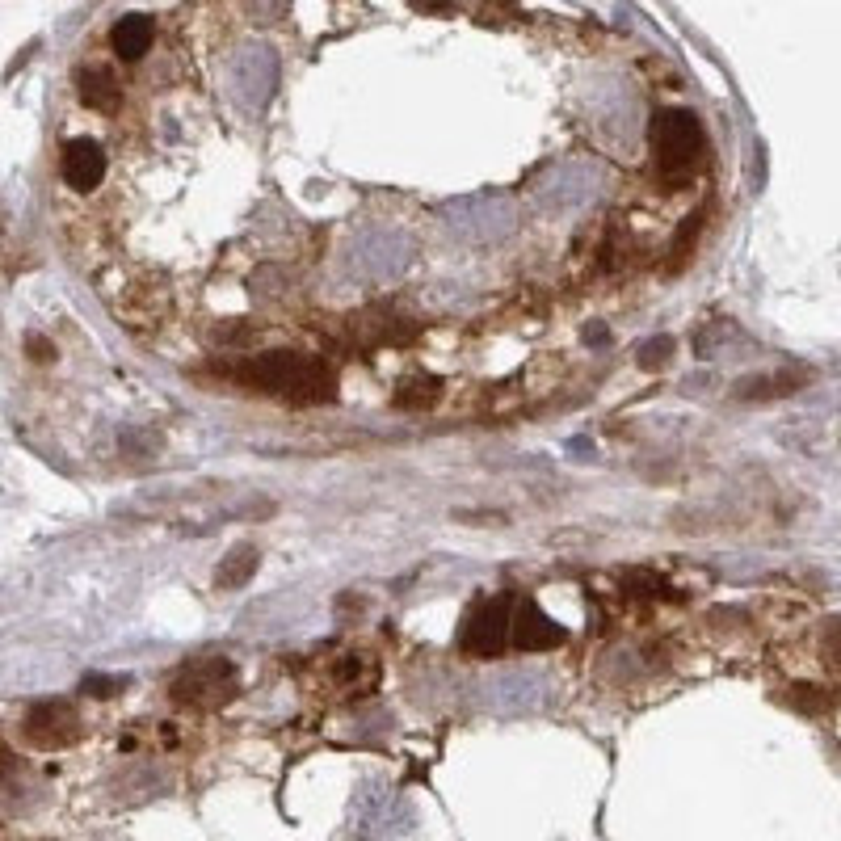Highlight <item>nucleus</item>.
Listing matches in <instances>:
<instances>
[{
    "instance_id": "nucleus-1",
    "label": "nucleus",
    "mask_w": 841,
    "mask_h": 841,
    "mask_svg": "<svg viewBox=\"0 0 841 841\" xmlns=\"http://www.w3.org/2000/svg\"><path fill=\"white\" fill-rule=\"evenodd\" d=\"M236 379L257 387V392L291 400V404H324V400L337 396V379H333L328 366H320L316 358H307V354H286V350L240 362Z\"/></svg>"
},
{
    "instance_id": "nucleus-2",
    "label": "nucleus",
    "mask_w": 841,
    "mask_h": 841,
    "mask_svg": "<svg viewBox=\"0 0 841 841\" xmlns=\"http://www.w3.org/2000/svg\"><path fill=\"white\" fill-rule=\"evenodd\" d=\"M236 690H240L236 665L228 661V656H219V652L194 656V661L181 665L177 678H173V699L181 707H194V711H215L223 703H232Z\"/></svg>"
},
{
    "instance_id": "nucleus-3",
    "label": "nucleus",
    "mask_w": 841,
    "mask_h": 841,
    "mask_svg": "<svg viewBox=\"0 0 841 841\" xmlns=\"http://www.w3.org/2000/svg\"><path fill=\"white\" fill-rule=\"evenodd\" d=\"M652 148H656V164L661 173H690L703 156V127L690 110H669L656 114L652 122Z\"/></svg>"
},
{
    "instance_id": "nucleus-4",
    "label": "nucleus",
    "mask_w": 841,
    "mask_h": 841,
    "mask_svg": "<svg viewBox=\"0 0 841 841\" xmlns=\"http://www.w3.org/2000/svg\"><path fill=\"white\" fill-rule=\"evenodd\" d=\"M509 602L505 598H492V602H480L476 610L467 614L463 623V652L467 656H501L505 644H509Z\"/></svg>"
},
{
    "instance_id": "nucleus-5",
    "label": "nucleus",
    "mask_w": 841,
    "mask_h": 841,
    "mask_svg": "<svg viewBox=\"0 0 841 841\" xmlns=\"http://www.w3.org/2000/svg\"><path fill=\"white\" fill-rule=\"evenodd\" d=\"M26 736L38 749H68L80 741V715L68 699H47L26 711Z\"/></svg>"
},
{
    "instance_id": "nucleus-6",
    "label": "nucleus",
    "mask_w": 841,
    "mask_h": 841,
    "mask_svg": "<svg viewBox=\"0 0 841 841\" xmlns=\"http://www.w3.org/2000/svg\"><path fill=\"white\" fill-rule=\"evenodd\" d=\"M59 173H64V181L76 194H89L101 186V177H106V152L89 139H72L64 148V160H59Z\"/></svg>"
},
{
    "instance_id": "nucleus-7",
    "label": "nucleus",
    "mask_w": 841,
    "mask_h": 841,
    "mask_svg": "<svg viewBox=\"0 0 841 841\" xmlns=\"http://www.w3.org/2000/svg\"><path fill=\"white\" fill-rule=\"evenodd\" d=\"M564 640V631L547 619V614L535 602H522L509 619V644L522 648V652H543V648H556Z\"/></svg>"
},
{
    "instance_id": "nucleus-8",
    "label": "nucleus",
    "mask_w": 841,
    "mask_h": 841,
    "mask_svg": "<svg viewBox=\"0 0 841 841\" xmlns=\"http://www.w3.org/2000/svg\"><path fill=\"white\" fill-rule=\"evenodd\" d=\"M152 38H156V26H152V17L148 13H127V17H118L114 30H110V47L118 59H127V64H135V59H143L152 51Z\"/></svg>"
},
{
    "instance_id": "nucleus-9",
    "label": "nucleus",
    "mask_w": 841,
    "mask_h": 841,
    "mask_svg": "<svg viewBox=\"0 0 841 841\" xmlns=\"http://www.w3.org/2000/svg\"><path fill=\"white\" fill-rule=\"evenodd\" d=\"M76 89H80V101H85L89 110H97V114H114V110L122 106L118 80H114L110 68H101V64H93V68L80 72V76H76Z\"/></svg>"
},
{
    "instance_id": "nucleus-10",
    "label": "nucleus",
    "mask_w": 841,
    "mask_h": 841,
    "mask_svg": "<svg viewBox=\"0 0 841 841\" xmlns=\"http://www.w3.org/2000/svg\"><path fill=\"white\" fill-rule=\"evenodd\" d=\"M333 682L341 694H371L379 686V661L366 652H345V656H337Z\"/></svg>"
},
{
    "instance_id": "nucleus-11",
    "label": "nucleus",
    "mask_w": 841,
    "mask_h": 841,
    "mask_svg": "<svg viewBox=\"0 0 841 841\" xmlns=\"http://www.w3.org/2000/svg\"><path fill=\"white\" fill-rule=\"evenodd\" d=\"M812 375L804 371V366H783V371H774V375H762V379H745L741 383V400H778V396H791L799 392Z\"/></svg>"
},
{
    "instance_id": "nucleus-12",
    "label": "nucleus",
    "mask_w": 841,
    "mask_h": 841,
    "mask_svg": "<svg viewBox=\"0 0 841 841\" xmlns=\"http://www.w3.org/2000/svg\"><path fill=\"white\" fill-rule=\"evenodd\" d=\"M261 564V551L253 543H240L232 547L228 556H223V564L215 568V585L219 589H240V585H249L253 581V572Z\"/></svg>"
},
{
    "instance_id": "nucleus-13",
    "label": "nucleus",
    "mask_w": 841,
    "mask_h": 841,
    "mask_svg": "<svg viewBox=\"0 0 841 841\" xmlns=\"http://www.w3.org/2000/svg\"><path fill=\"white\" fill-rule=\"evenodd\" d=\"M442 392H438V383L434 379H413V383H404L400 392H396V404L400 408H429Z\"/></svg>"
},
{
    "instance_id": "nucleus-14",
    "label": "nucleus",
    "mask_w": 841,
    "mask_h": 841,
    "mask_svg": "<svg viewBox=\"0 0 841 841\" xmlns=\"http://www.w3.org/2000/svg\"><path fill=\"white\" fill-rule=\"evenodd\" d=\"M820 661H825L829 673L841 678V619H833L825 627V635H820Z\"/></svg>"
},
{
    "instance_id": "nucleus-15",
    "label": "nucleus",
    "mask_w": 841,
    "mask_h": 841,
    "mask_svg": "<svg viewBox=\"0 0 841 841\" xmlns=\"http://www.w3.org/2000/svg\"><path fill=\"white\" fill-rule=\"evenodd\" d=\"M669 350H673V341H669V337H656V341L644 345V358H640V362H644V366H665V362H669Z\"/></svg>"
},
{
    "instance_id": "nucleus-16",
    "label": "nucleus",
    "mask_w": 841,
    "mask_h": 841,
    "mask_svg": "<svg viewBox=\"0 0 841 841\" xmlns=\"http://www.w3.org/2000/svg\"><path fill=\"white\" fill-rule=\"evenodd\" d=\"M26 350H30V358H34V362H51V358H55V345H51L47 337H38V333H30V337H26Z\"/></svg>"
},
{
    "instance_id": "nucleus-17",
    "label": "nucleus",
    "mask_w": 841,
    "mask_h": 841,
    "mask_svg": "<svg viewBox=\"0 0 841 841\" xmlns=\"http://www.w3.org/2000/svg\"><path fill=\"white\" fill-rule=\"evenodd\" d=\"M80 686H85L89 694H97V699H106V694H114V690H118L122 682H110V678H93V673H89V678L80 682Z\"/></svg>"
},
{
    "instance_id": "nucleus-18",
    "label": "nucleus",
    "mask_w": 841,
    "mask_h": 841,
    "mask_svg": "<svg viewBox=\"0 0 841 841\" xmlns=\"http://www.w3.org/2000/svg\"><path fill=\"white\" fill-rule=\"evenodd\" d=\"M9 766H13V762H9V753L0 749V774H9Z\"/></svg>"
}]
</instances>
